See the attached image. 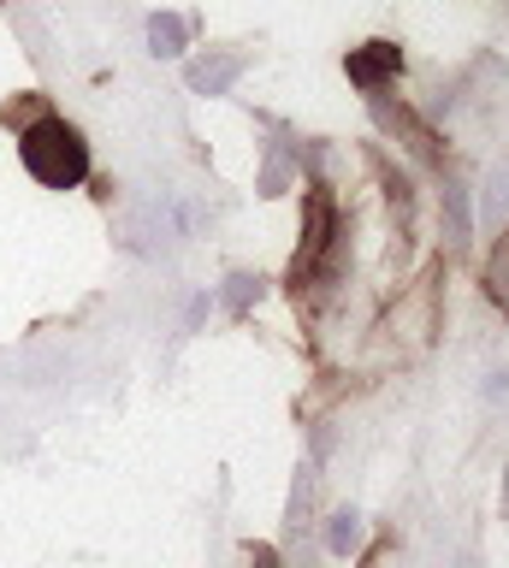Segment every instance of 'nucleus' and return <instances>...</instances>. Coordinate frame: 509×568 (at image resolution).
Returning <instances> with one entry per match:
<instances>
[{
	"label": "nucleus",
	"mask_w": 509,
	"mask_h": 568,
	"mask_svg": "<svg viewBox=\"0 0 509 568\" xmlns=\"http://www.w3.org/2000/svg\"><path fill=\"white\" fill-rule=\"evenodd\" d=\"M367 113H374V124L385 136H397L403 149H409L420 166H438L445 160V149H438V136H432V124L420 119V113H409L403 101H391V89H379V95H367Z\"/></svg>",
	"instance_id": "nucleus-2"
},
{
	"label": "nucleus",
	"mask_w": 509,
	"mask_h": 568,
	"mask_svg": "<svg viewBox=\"0 0 509 568\" xmlns=\"http://www.w3.org/2000/svg\"><path fill=\"white\" fill-rule=\"evenodd\" d=\"M480 220L491 231L509 225V160H498V166L486 172V184H480Z\"/></svg>",
	"instance_id": "nucleus-8"
},
{
	"label": "nucleus",
	"mask_w": 509,
	"mask_h": 568,
	"mask_svg": "<svg viewBox=\"0 0 509 568\" xmlns=\"http://www.w3.org/2000/svg\"><path fill=\"white\" fill-rule=\"evenodd\" d=\"M486 397H498V403H509V373H498V379L486 385Z\"/></svg>",
	"instance_id": "nucleus-16"
},
{
	"label": "nucleus",
	"mask_w": 509,
	"mask_h": 568,
	"mask_svg": "<svg viewBox=\"0 0 509 568\" xmlns=\"http://www.w3.org/2000/svg\"><path fill=\"white\" fill-rule=\"evenodd\" d=\"M438 213H445V243L450 248H468L474 207H468V184H462V178H445V190H438Z\"/></svg>",
	"instance_id": "nucleus-6"
},
{
	"label": "nucleus",
	"mask_w": 509,
	"mask_h": 568,
	"mask_svg": "<svg viewBox=\"0 0 509 568\" xmlns=\"http://www.w3.org/2000/svg\"><path fill=\"white\" fill-rule=\"evenodd\" d=\"M486 296H491V308L509 320V225L498 231V243H491V255H486Z\"/></svg>",
	"instance_id": "nucleus-9"
},
{
	"label": "nucleus",
	"mask_w": 509,
	"mask_h": 568,
	"mask_svg": "<svg viewBox=\"0 0 509 568\" xmlns=\"http://www.w3.org/2000/svg\"><path fill=\"white\" fill-rule=\"evenodd\" d=\"M202 314H207V291H202V296H190V314H184V332H196V326H202Z\"/></svg>",
	"instance_id": "nucleus-15"
},
{
	"label": "nucleus",
	"mask_w": 509,
	"mask_h": 568,
	"mask_svg": "<svg viewBox=\"0 0 509 568\" xmlns=\"http://www.w3.org/2000/svg\"><path fill=\"white\" fill-rule=\"evenodd\" d=\"M255 296H261V278L255 273H232V278H225V291H220V308L232 320H243L255 308Z\"/></svg>",
	"instance_id": "nucleus-12"
},
{
	"label": "nucleus",
	"mask_w": 509,
	"mask_h": 568,
	"mask_svg": "<svg viewBox=\"0 0 509 568\" xmlns=\"http://www.w3.org/2000/svg\"><path fill=\"white\" fill-rule=\"evenodd\" d=\"M314 486H320V462H303V468H296V486H291V504H285V527H291V532H303V527H308Z\"/></svg>",
	"instance_id": "nucleus-10"
},
{
	"label": "nucleus",
	"mask_w": 509,
	"mask_h": 568,
	"mask_svg": "<svg viewBox=\"0 0 509 568\" xmlns=\"http://www.w3.org/2000/svg\"><path fill=\"white\" fill-rule=\"evenodd\" d=\"M250 568H285V557H278L273 545H255V550H250Z\"/></svg>",
	"instance_id": "nucleus-14"
},
{
	"label": "nucleus",
	"mask_w": 509,
	"mask_h": 568,
	"mask_svg": "<svg viewBox=\"0 0 509 568\" xmlns=\"http://www.w3.org/2000/svg\"><path fill=\"white\" fill-rule=\"evenodd\" d=\"M250 71V60L243 53H220V48H207L202 60H190L184 65V83H190V95H232V83Z\"/></svg>",
	"instance_id": "nucleus-4"
},
{
	"label": "nucleus",
	"mask_w": 509,
	"mask_h": 568,
	"mask_svg": "<svg viewBox=\"0 0 509 568\" xmlns=\"http://www.w3.org/2000/svg\"><path fill=\"white\" fill-rule=\"evenodd\" d=\"M19 160L42 190H78L83 178H90V142H83V131L60 113H42V119L24 124Z\"/></svg>",
	"instance_id": "nucleus-1"
},
{
	"label": "nucleus",
	"mask_w": 509,
	"mask_h": 568,
	"mask_svg": "<svg viewBox=\"0 0 509 568\" xmlns=\"http://www.w3.org/2000/svg\"><path fill=\"white\" fill-rule=\"evenodd\" d=\"M42 113H48V106H42V95H19V101H12L0 119H7V124H19V131H24V124H30V119H42Z\"/></svg>",
	"instance_id": "nucleus-13"
},
{
	"label": "nucleus",
	"mask_w": 509,
	"mask_h": 568,
	"mask_svg": "<svg viewBox=\"0 0 509 568\" xmlns=\"http://www.w3.org/2000/svg\"><path fill=\"white\" fill-rule=\"evenodd\" d=\"M503 521H509V474H503Z\"/></svg>",
	"instance_id": "nucleus-17"
},
{
	"label": "nucleus",
	"mask_w": 509,
	"mask_h": 568,
	"mask_svg": "<svg viewBox=\"0 0 509 568\" xmlns=\"http://www.w3.org/2000/svg\"><path fill=\"white\" fill-rule=\"evenodd\" d=\"M362 545V509H332V521H326V550L332 557H349V550Z\"/></svg>",
	"instance_id": "nucleus-11"
},
{
	"label": "nucleus",
	"mask_w": 509,
	"mask_h": 568,
	"mask_svg": "<svg viewBox=\"0 0 509 568\" xmlns=\"http://www.w3.org/2000/svg\"><path fill=\"white\" fill-rule=\"evenodd\" d=\"M291 178H303V142L278 136V142H267V160H261L255 190H261V195H285Z\"/></svg>",
	"instance_id": "nucleus-5"
},
{
	"label": "nucleus",
	"mask_w": 509,
	"mask_h": 568,
	"mask_svg": "<svg viewBox=\"0 0 509 568\" xmlns=\"http://www.w3.org/2000/svg\"><path fill=\"white\" fill-rule=\"evenodd\" d=\"M190 48V24L179 12H154L149 18V53L154 60H179V53Z\"/></svg>",
	"instance_id": "nucleus-7"
},
{
	"label": "nucleus",
	"mask_w": 509,
	"mask_h": 568,
	"mask_svg": "<svg viewBox=\"0 0 509 568\" xmlns=\"http://www.w3.org/2000/svg\"><path fill=\"white\" fill-rule=\"evenodd\" d=\"M344 71H349V83H356L362 95H379V89L397 83L403 53H397V42H362V48L344 53Z\"/></svg>",
	"instance_id": "nucleus-3"
}]
</instances>
